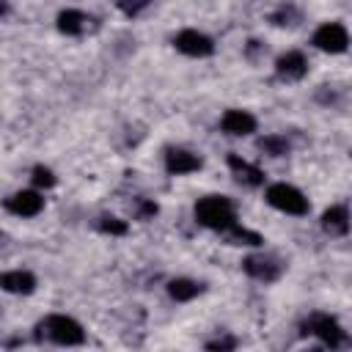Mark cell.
<instances>
[{
    "label": "cell",
    "instance_id": "1",
    "mask_svg": "<svg viewBox=\"0 0 352 352\" xmlns=\"http://www.w3.org/2000/svg\"><path fill=\"white\" fill-rule=\"evenodd\" d=\"M195 220L212 231H228L236 223V212L234 204L226 195H206L195 204Z\"/></svg>",
    "mask_w": 352,
    "mask_h": 352
},
{
    "label": "cell",
    "instance_id": "2",
    "mask_svg": "<svg viewBox=\"0 0 352 352\" xmlns=\"http://www.w3.org/2000/svg\"><path fill=\"white\" fill-rule=\"evenodd\" d=\"M41 336L58 346H77L85 341V333H82V324L66 314H50L47 319H41L38 324Z\"/></svg>",
    "mask_w": 352,
    "mask_h": 352
},
{
    "label": "cell",
    "instance_id": "3",
    "mask_svg": "<svg viewBox=\"0 0 352 352\" xmlns=\"http://www.w3.org/2000/svg\"><path fill=\"white\" fill-rule=\"evenodd\" d=\"M267 204L278 212H286V214H294V217H302L308 214L311 204L308 198L294 187V184H286V182H275L267 187Z\"/></svg>",
    "mask_w": 352,
    "mask_h": 352
},
{
    "label": "cell",
    "instance_id": "4",
    "mask_svg": "<svg viewBox=\"0 0 352 352\" xmlns=\"http://www.w3.org/2000/svg\"><path fill=\"white\" fill-rule=\"evenodd\" d=\"M305 330L311 333V336H316L324 346H330V349H338L341 344H346V333L341 330V324L333 319V316H327V314H314L308 322H305Z\"/></svg>",
    "mask_w": 352,
    "mask_h": 352
},
{
    "label": "cell",
    "instance_id": "5",
    "mask_svg": "<svg viewBox=\"0 0 352 352\" xmlns=\"http://www.w3.org/2000/svg\"><path fill=\"white\" fill-rule=\"evenodd\" d=\"M314 47L322 50V52L338 55V52H344L349 47V33H346V28L341 22H324L314 33Z\"/></svg>",
    "mask_w": 352,
    "mask_h": 352
},
{
    "label": "cell",
    "instance_id": "6",
    "mask_svg": "<svg viewBox=\"0 0 352 352\" xmlns=\"http://www.w3.org/2000/svg\"><path fill=\"white\" fill-rule=\"evenodd\" d=\"M173 44H176V50H179L182 55H190V58H206V55L214 52L212 38H209L206 33H201V30H192V28L176 33Z\"/></svg>",
    "mask_w": 352,
    "mask_h": 352
},
{
    "label": "cell",
    "instance_id": "7",
    "mask_svg": "<svg viewBox=\"0 0 352 352\" xmlns=\"http://www.w3.org/2000/svg\"><path fill=\"white\" fill-rule=\"evenodd\" d=\"M6 209L16 217H33L44 209V198L38 190H19L11 198H6Z\"/></svg>",
    "mask_w": 352,
    "mask_h": 352
},
{
    "label": "cell",
    "instance_id": "8",
    "mask_svg": "<svg viewBox=\"0 0 352 352\" xmlns=\"http://www.w3.org/2000/svg\"><path fill=\"white\" fill-rule=\"evenodd\" d=\"M220 126H223L226 135L242 138V135L256 132V118H253L248 110H226L223 118H220Z\"/></svg>",
    "mask_w": 352,
    "mask_h": 352
},
{
    "label": "cell",
    "instance_id": "9",
    "mask_svg": "<svg viewBox=\"0 0 352 352\" xmlns=\"http://www.w3.org/2000/svg\"><path fill=\"white\" fill-rule=\"evenodd\" d=\"M198 168H201V157H195L192 151L168 148V154H165V170L170 176H184V173H192Z\"/></svg>",
    "mask_w": 352,
    "mask_h": 352
},
{
    "label": "cell",
    "instance_id": "10",
    "mask_svg": "<svg viewBox=\"0 0 352 352\" xmlns=\"http://www.w3.org/2000/svg\"><path fill=\"white\" fill-rule=\"evenodd\" d=\"M242 267H245V272L250 275V278H256V280H264V283H270V280H275L278 275H280V264L275 261V258H270V256H248L245 261H242Z\"/></svg>",
    "mask_w": 352,
    "mask_h": 352
},
{
    "label": "cell",
    "instance_id": "11",
    "mask_svg": "<svg viewBox=\"0 0 352 352\" xmlns=\"http://www.w3.org/2000/svg\"><path fill=\"white\" fill-rule=\"evenodd\" d=\"M275 72H278V77H280V80H302V77H305V72H308V60H305V55H302V52L289 50L286 55H280V58H278Z\"/></svg>",
    "mask_w": 352,
    "mask_h": 352
},
{
    "label": "cell",
    "instance_id": "12",
    "mask_svg": "<svg viewBox=\"0 0 352 352\" xmlns=\"http://www.w3.org/2000/svg\"><path fill=\"white\" fill-rule=\"evenodd\" d=\"M0 289L8 294H30L36 289V278L28 270H8L0 275Z\"/></svg>",
    "mask_w": 352,
    "mask_h": 352
},
{
    "label": "cell",
    "instance_id": "13",
    "mask_svg": "<svg viewBox=\"0 0 352 352\" xmlns=\"http://www.w3.org/2000/svg\"><path fill=\"white\" fill-rule=\"evenodd\" d=\"M88 25H91V16H88L85 11L66 8V11L58 14V28H60V33H66V36H82V33L88 30Z\"/></svg>",
    "mask_w": 352,
    "mask_h": 352
},
{
    "label": "cell",
    "instance_id": "14",
    "mask_svg": "<svg viewBox=\"0 0 352 352\" xmlns=\"http://www.w3.org/2000/svg\"><path fill=\"white\" fill-rule=\"evenodd\" d=\"M228 168H231L234 176H236L242 184H248V187H258V184H264V173H261V168H256L253 162H248V160H242V157H236V154L228 157Z\"/></svg>",
    "mask_w": 352,
    "mask_h": 352
},
{
    "label": "cell",
    "instance_id": "15",
    "mask_svg": "<svg viewBox=\"0 0 352 352\" xmlns=\"http://www.w3.org/2000/svg\"><path fill=\"white\" fill-rule=\"evenodd\" d=\"M322 228L330 234V236H344L349 231V212L344 204H336L330 206L324 214H322Z\"/></svg>",
    "mask_w": 352,
    "mask_h": 352
},
{
    "label": "cell",
    "instance_id": "16",
    "mask_svg": "<svg viewBox=\"0 0 352 352\" xmlns=\"http://www.w3.org/2000/svg\"><path fill=\"white\" fill-rule=\"evenodd\" d=\"M168 294L173 300H179V302H190V300H195L201 294V286L195 280H190V278H173L168 283Z\"/></svg>",
    "mask_w": 352,
    "mask_h": 352
},
{
    "label": "cell",
    "instance_id": "17",
    "mask_svg": "<svg viewBox=\"0 0 352 352\" xmlns=\"http://www.w3.org/2000/svg\"><path fill=\"white\" fill-rule=\"evenodd\" d=\"M226 236H228V242L231 245H261L264 239H261V234H256V231H248V228H242L239 223H234L228 231H223Z\"/></svg>",
    "mask_w": 352,
    "mask_h": 352
},
{
    "label": "cell",
    "instance_id": "18",
    "mask_svg": "<svg viewBox=\"0 0 352 352\" xmlns=\"http://www.w3.org/2000/svg\"><path fill=\"white\" fill-rule=\"evenodd\" d=\"M258 148H261L264 154H270V157H283V154L289 151V143H286V138H280V135H267V138L258 140Z\"/></svg>",
    "mask_w": 352,
    "mask_h": 352
},
{
    "label": "cell",
    "instance_id": "19",
    "mask_svg": "<svg viewBox=\"0 0 352 352\" xmlns=\"http://www.w3.org/2000/svg\"><path fill=\"white\" fill-rule=\"evenodd\" d=\"M55 173L50 170V168H44V165H36L33 168V184L36 187H55Z\"/></svg>",
    "mask_w": 352,
    "mask_h": 352
},
{
    "label": "cell",
    "instance_id": "20",
    "mask_svg": "<svg viewBox=\"0 0 352 352\" xmlns=\"http://www.w3.org/2000/svg\"><path fill=\"white\" fill-rule=\"evenodd\" d=\"M99 231L121 236V234H126V223H124V220H118V217H99Z\"/></svg>",
    "mask_w": 352,
    "mask_h": 352
},
{
    "label": "cell",
    "instance_id": "21",
    "mask_svg": "<svg viewBox=\"0 0 352 352\" xmlns=\"http://www.w3.org/2000/svg\"><path fill=\"white\" fill-rule=\"evenodd\" d=\"M151 6V0H121V11L126 14V16H138L143 8H148Z\"/></svg>",
    "mask_w": 352,
    "mask_h": 352
},
{
    "label": "cell",
    "instance_id": "22",
    "mask_svg": "<svg viewBox=\"0 0 352 352\" xmlns=\"http://www.w3.org/2000/svg\"><path fill=\"white\" fill-rule=\"evenodd\" d=\"M206 346H209V349H231L234 341H220V338H217V341H209Z\"/></svg>",
    "mask_w": 352,
    "mask_h": 352
},
{
    "label": "cell",
    "instance_id": "23",
    "mask_svg": "<svg viewBox=\"0 0 352 352\" xmlns=\"http://www.w3.org/2000/svg\"><path fill=\"white\" fill-rule=\"evenodd\" d=\"M0 14H6V3L3 0H0Z\"/></svg>",
    "mask_w": 352,
    "mask_h": 352
}]
</instances>
